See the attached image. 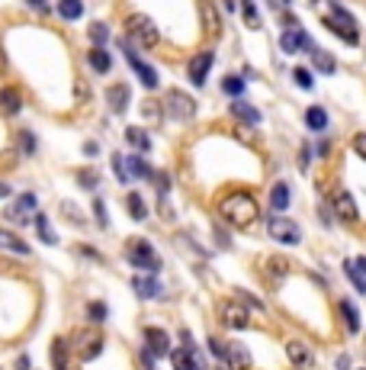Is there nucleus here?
Masks as SVG:
<instances>
[{"mask_svg":"<svg viewBox=\"0 0 366 370\" xmlns=\"http://www.w3.org/2000/svg\"><path fill=\"white\" fill-rule=\"evenodd\" d=\"M283 26H286V29H289V26H296V16H293V13H283Z\"/></svg>","mask_w":366,"mask_h":370,"instance_id":"nucleus-53","label":"nucleus"},{"mask_svg":"<svg viewBox=\"0 0 366 370\" xmlns=\"http://www.w3.org/2000/svg\"><path fill=\"white\" fill-rule=\"evenodd\" d=\"M62 212L68 216V219L77 222V225H84V216H81V210H77V206H71V203H62Z\"/></svg>","mask_w":366,"mask_h":370,"instance_id":"nucleus-45","label":"nucleus"},{"mask_svg":"<svg viewBox=\"0 0 366 370\" xmlns=\"http://www.w3.org/2000/svg\"><path fill=\"white\" fill-rule=\"evenodd\" d=\"M222 3H225V7H228V10H235V0H222Z\"/></svg>","mask_w":366,"mask_h":370,"instance_id":"nucleus-59","label":"nucleus"},{"mask_svg":"<svg viewBox=\"0 0 366 370\" xmlns=\"http://www.w3.org/2000/svg\"><path fill=\"white\" fill-rule=\"evenodd\" d=\"M356 264H360V271H363V277H366V258H356Z\"/></svg>","mask_w":366,"mask_h":370,"instance_id":"nucleus-58","label":"nucleus"},{"mask_svg":"<svg viewBox=\"0 0 366 370\" xmlns=\"http://www.w3.org/2000/svg\"><path fill=\"white\" fill-rule=\"evenodd\" d=\"M170 364H174V370H199L196 358H193V348H177V351H170Z\"/></svg>","mask_w":366,"mask_h":370,"instance_id":"nucleus-22","label":"nucleus"},{"mask_svg":"<svg viewBox=\"0 0 366 370\" xmlns=\"http://www.w3.org/2000/svg\"><path fill=\"white\" fill-rule=\"evenodd\" d=\"M312 62H315V68L322 74H335L337 71V64H335V58L328 52H322V49H312Z\"/></svg>","mask_w":366,"mask_h":370,"instance_id":"nucleus-30","label":"nucleus"},{"mask_svg":"<svg viewBox=\"0 0 366 370\" xmlns=\"http://www.w3.org/2000/svg\"><path fill=\"white\" fill-rule=\"evenodd\" d=\"M36 229H39V238H42L45 245H55V242H58V235L49 229V219H45V216H36Z\"/></svg>","mask_w":366,"mask_h":370,"instance_id":"nucleus-36","label":"nucleus"},{"mask_svg":"<svg viewBox=\"0 0 366 370\" xmlns=\"http://www.w3.org/2000/svg\"><path fill=\"white\" fill-rule=\"evenodd\" d=\"M52 367L55 370H68V341L64 338L52 341Z\"/></svg>","mask_w":366,"mask_h":370,"instance_id":"nucleus-26","label":"nucleus"},{"mask_svg":"<svg viewBox=\"0 0 366 370\" xmlns=\"http://www.w3.org/2000/svg\"><path fill=\"white\" fill-rule=\"evenodd\" d=\"M87 62H90V68H94V71H100V74H106V71H109V64H113V62H109V55H106L100 45H96V49H90Z\"/></svg>","mask_w":366,"mask_h":370,"instance_id":"nucleus-28","label":"nucleus"},{"mask_svg":"<svg viewBox=\"0 0 366 370\" xmlns=\"http://www.w3.org/2000/svg\"><path fill=\"white\" fill-rule=\"evenodd\" d=\"M222 90L228 97H241L244 94V81H241V77H225V81H222Z\"/></svg>","mask_w":366,"mask_h":370,"instance_id":"nucleus-37","label":"nucleus"},{"mask_svg":"<svg viewBox=\"0 0 366 370\" xmlns=\"http://www.w3.org/2000/svg\"><path fill=\"white\" fill-rule=\"evenodd\" d=\"M20 151L36 155V136H32V132H20Z\"/></svg>","mask_w":366,"mask_h":370,"instance_id":"nucleus-40","label":"nucleus"},{"mask_svg":"<svg viewBox=\"0 0 366 370\" xmlns=\"http://www.w3.org/2000/svg\"><path fill=\"white\" fill-rule=\"evenodd\" d=\"M126 206H129V212H132V219H145L148 216V206H145V200H142V193H129Z\"/></svg>","mask_w":366,"mask_h":370,"instance_id":"nucleus-33","label":"nucleus"},{"mask_svg":"<svg viewBox=\"0 0 366 370\" xmlns=\"http://www.w3.org/2000/svg\"><path fill=\"white\" fill-rule=\"evenodd\" d=\"M103 351V332L100 328H84L77 338H74V354L81 360H94Z\"/></svg>","mask_w":366,"mask_h":370,"instance_id":"nucleus-6","label":"nucleus"},{"mask_svg":"<svg viewBox=\"0 0 366 370\" xmlns=\"http://www.w3.org/2000/svg\"><path fill=\"white\" fill-rule=\"evenodd\" d=\"M77 184H81V187H87V190H94L96 184H100V177H96V171L84 168V171H77Z\"/></svg>","mask_w":366,"mask_h":370,"instance_id":"nucleus-38","label":"nucleus"},{"mask_svg":"<svg viewBox=\"0 0 366 370\" xmlns=\"http://www.w3.org/2000/svg\"><path fill=\"white\" fill-rule=\"evenodd\" d=\"M209 351H212V354H215L219 360H225V345H222L219 338H209Z\"/></svg>","mask_w":366,"mask_h":370,"instance_id":"nucleus-48","label":"nucleus"},{"mask_svg":"<svg viewBox=\"0 0 366 370\" xmlns=\"http://www.w3.org/2000/svg\"><path fill=\"white\" fill-rule=\"evenodd\" d=\"M331 203H335V212H337V216H341V219H344V222H356V219H360V210H356L354 197H350V193H347V190H341V193H337V197H335V200H331Z\"/></svg>","mask_w":366,"mask_h":370,"instance_id":"nucleus-15","label":"nucleus"},{"mask_svg":"<svg viewBox=\"0 0 366 370\" xmlns=\"http://www.w3.org/2000/svg\"><path fill=\"white\" fill-rule=\"evenodd\" d=\"M305 123H309V129L322 132V129L328 126V113H324L322 106H309V113H305Z\"/></svg>","mask_w":366,"mask_h":370,"instance_id":"nucleus-31","label":"nucleus"},{"mask_svg":"<svg viewBox=\"0 0 366 370\" xmlns=\"http://www.w3.org/2000/svg\"><path fill=\"white\" fill-rule=\"evenodd\" d=\"M270 206L276 212H283L286 206H289V187H286V184H276V187L270 190Z\"/></svg>","mask_w":366,"mask_h":370,"instance_id":"nucleus-29","label":"nucleus"},{"mask_svg":"<svg viewBox=\"0 0 366 370\" xmlns=\"http://www.w3.org/2000/svg\"><path fill=\"white\" fill-rule=\"evenodd\" d=\"M280 45H283V52H302V49H305V52H312V49H315L312 39H309V36H305L299 26H293V29L283 32Z\"/></svg>","mask_w":366,"mask_h":370,"instance_id":"nucleus-10","label":"nucleus"},{"mask_svg":"<svg viewBox=\"0 0 366 370\" xmlns=\"http://www.w3.org/2000/svg\"><path fill=\"white\" fill-rule=\"evenodd\" d=\"M219 212H222V219H228L231 225L244 229V225H251L257 219V200H254L251 193H228V197H222Z\"/></svg>","mask_w":366,"mask_h":370,"instance_id":"nucleus-1","label":"nucleus"},{"mask_svg":"<svg viewBox=\"0 0 366 370\" xmlns=\"http://www.w3.org/2000/svg\"><path fill=\"white\" fill-rule=\"evenodd\" d=\"M299 164H302V168H309V145H302V155H299Z\"/></svg>","mask_w":366,"mask_h":370,"instance_id":"nucleus-52","label":"nucleus"},{"mask_svg":"<svg viewBox=\"0 0 366 370\" xmlns=\"http://www.w3.org/2000/svg\"><path fill=\"white\" fill-rule=\"evenodd\" d=\"M77 251L84 254V258H94V261H96V258H100V254H96L94 248H90V245H81V248H77Z\"/></svg>","mask_w":366,"mask_h":370,"instance_id":"nucleus-50","label":"nucleus"},{"mask_svg":"<svg viewBox=\"0 0 366 370\" xmlns=\"http://www.w3.org/2000/svg\"><path fill=\"white\" fill-rule=\"evenodd\" d=\"M126 36H129V42L138 45V49H155V45L161 42V32H157L155 20L145 16V13L129 16V20H126Z\"/></svg>","mask_w":366,"mask_h":370,"instance_id":"nucleus-2","label":"nucleus"},{"mask_svg":"<svg viewBox=\"0 0 366 370\" xmlns=\"http://www.w3.org/2000/svg\"><path fill=\"white\" fill-rule=\"evenodd\" d=\"M344 271H347V277H350V284H354L360 293H366V277H363V271H360V264H356V261H344Z\"/></svg>","mask_w":366,"mask_h":370,"instance_id":"nucleus-32","label":"nucleus"},{"mask_svg":"<svg viewBox=\"0 0 366 370\" xmlns=\"http://www.w3.org/2000/svg\"><path fill=\"white\" fill-rule=\"evenodd\" d=\"M32 210H36V197H32V193H26V197H20V200L13 203L10 210L3 212V216H7V219H23V222H26V216H29Z\"/></svg>","mask_w":366,"mask_h":370,"instance_id":"nucleus-21","label":"nucleus"},{"mask_svg":"<svg viewBox=\"0 0 366 370\" xmlns=\"http://www.w3.org/2000/svg\"><path fill=\"white\" fill-rule=\"evenodd\" d=\"M32 7H36V10H49V0H29Z\"/></svg>","mask_w":366,"mask_h":370,"instance_id":"nucleus-54","label":"nucleus"},{"mask_svg":"<svg viewBox=\"0 0 366 370\" xmlns=\"http://www.w3.org/2000/svg\"><path fill=\"white\" fill-rule=\"evenodd\" d=\"M209 68H212V52H199L193 62H189V81L196 87L206 84V77H209Z\"/></svg>","mask_w":366,"mask_h":370,"instance_id":"nucleus-13","label":"nucleus"},{"mask_svg":"<svg viewBox=\"0 0 366 370\" xmlns=\"http://www.w3.org/2000/svg\"><path fill=\"white\" fill-rule=\"evenodd\" d=\"M199 16H202V29L209 36H222V16L212 0H199Z\"/></svg>","mask_w":366,"mask_h":370,"instance_id":"nucleus-12","label":"nucleus"},{"mask_svg":"<svg viewBox=\"0 0 366 370\" xmlns=\"http://www.w3.org/2000/svg\"><path fill=\"white\" fill-rule=\"evenodd\" d=\"M286 354H289V360H293L296 367H309L312 364V351L305 348L302 341H289L286 345Z\"/></svg>","mask_w":366,"mask_h":370,"instance_id":"nucleus-23","label":"nucleus"},{"mask_svg":"<svg viewBox=\"0 0 366 370\" xmlns=\"http://www.w3.org/2000/svg\"><path fill=\"white\" fill-rule=\"evenodd\" d=\"M231 116L241 119L244 126H257V123H261V113H257L251 103H244V100H235V103H231Z\"/></svg>","mask_w":366,"mask_h":370,"instance_id":"nucleus-20","label":"nucleus"},{"mask_svg":"<svg viewBox=\"0 0 366 370\" xmlns=\"http://www.w3.org/2000/svg\"><path fill=\"white\" fill-rule=\"evenodd\" d=\"M324 26H328L331 32H337L347 45L360 42V32H356V26H354V16H350L347 10H341L337 3H335V13H331V16H324Z\"/></svg>","mask_w":366,"mask_h":370,"instance_id":"nucleus-4","label":"nucleus"},{"mask_svg":"<svg viewBox=\"0 0 366 370\" xmlns=\"http://www.w3.org/2000/svg\"><path fill=\"white\" fill-rule=\"evenodd\" d=\"M20 106H23V100H20L16 90H10V87H7V90H0V110H3L7 116H16V113H20Z\"/></svg>","mask_w":366,"mask_h":370,"instance_id":"nucleus-25","label":"nucleus"},{"mask_svg":"<svg viewBox=\"0 0 366 370\" xmlns=\"http://www.w3.org/2000/svg\"><path fill=\"white\" fill-rule=\"evenodd\" d=\"M0 251H10V254H29V245L23 242L20 235H13V232H7V229H0Z\"/></svg>","mask_w":366,"mask_h":370,"instance_id":"nucleus-19","label":"nucleus"},{"mask_svg":"<svg viewBox=\"0 0 366 370\" xmlns=\"http://www.w3.org/2000/svg\"><path fill=\"white\" fill-rule=\"evenodd\" d=\"M267 232H270L273 242H283V245H296L302 238V232H299V225L293 219H270L267 222Z\"/></svg>","mask_w":366,"mask_h":370,"instance_id":"nucleus-7","label":"nucleus"},{"mask_svg":"<svg viewBox=\"0 0 366 370\" xmlns=\"http://www.w3.org/2000/svg\"><path fill=\"white\" fill-rule=\"evenodd\" d=\"M90 39H94L96 45H103L106 39H109V26H106V23H94V26H90Z\"/></svg>","mask_w":366,"mask_h":370,"instance_id":"nucleus-39","label":"nucleus"},{"mask_svg":"<svg viewBox=\"0 0 366 370\" xmlns=\"http://www.w3.org/2000/svg\"><path fill=\"white\" fill-rule=\"evenodd\" d=\"M263 277H270V284L280 286L283 280L289 277V261H286V258H280V254H276V258H270V261L263 264Z\"/></svg>","mask_w":366,"mask_h":370,"instance_id":"nucleus-17","label":"nucleus"},{"mask_svg":"<svg viewBox=\"0 0 366 370\" xmlns=\"http://www.w3.org/2000/svg\"><path fill=\"white\" fill-rule=\"evenodd\" d=\"M225 364H231L235 370H248L251 367V354H248L244 345L231 341V345H225Z\"/></svg>","mask_w":366,"mask_h":370,"instance_id":"nucleus-16","label":"nucleus"},{"mask_svg":"<svg viewBox=\"0 0 366 370\" xmlns=\"http://www.w3.org/2000/svg\"><path fill=\"white\" fill-rule=\"evenodd\" d=\"M87 312H90V319H94V322H103V319H106V306H103V303H90V309H87Z\"/></svg>","mask_w":366,"mask_h":370,"instance_id":"nucleus-46","label":"nucleus"},{"mask_svg":"<svg viewBox=\"0 0 366 370\" xmlns=\"http://www.w3.org/2000/svg\"><path fill=\"white\" fill-rule=\"evenodd\" d=\"M312 3H318V0H312Z\"/></svg>","mask_w":366,"mask_h":370,"instance_id":"nucleus-60","label":"nucleus"},{"mask_svg":"<svg viewBox=\"0 0 366 370\" xmlns=\"http://www.w3.org/2000/svg\"><path fill=\"white\" fill-rule=\"evenodd\" d=\"M126 142L132 148H138V151H148V148H151V142H148V136L142 129H126Z\"/></svg>","mask_w":366,"mask_h":370,"instance_id":"nucleus-34","label":"nucleus"},{"mask_svg":"<svg viewBox=\"0 0 366 370\" xmlns=\"http://www.w3.org/2000/svg\"><path fill=\"white\" fill-rule=\"evenodd\" d=\"M341 316H344V322H347V332L356 335V332H360V312H356L354 299H341Z\"/></svg>","mask_w":366,"mask_h":370,"instance_id":"nucleus-24","label":"nucleus"},{"mask_svg":"<svg viewBox=\"0 0 366 370\" xmlns=\"http://www.w3.org/2000/svg\"><path fill=\"white\" fill-rule=\"evenodd\" d=\"M126 261L132 267H138V271H151V274L161 267L155 248H151V242H145V238H129L126 242Z\"/></svg>","mask_w":366,"mask_h":370,"instance_id":"nucleus-3","label":"nucleus"},{"mask_svg":"<svg viewBox=\"0 0 366 370\" xmlns=\"http://www.w3.org/2000/svg\"><path fill=\"white\" fill-rule=\"evenodd\" d=\"M293 77H296V84L302 87V90H309V87H312V74H309V68H296Z\"/></svg>","mask_w":366,"mask_h":370,"instance_id":"nucleus-41","label":"nucleus"},{"mask_svg":"<svg viewBox=\"0 0 366 370\" xmlns=\"http://www.w3.org/2000/svg\"><path fill=\"white\" fill-rule=\"evenodd\" d=\"M58 16L62 20H81L84 16V3L81 0H62L58 3Z\"/></svg>","mask_w":366,"mask_h":370,"instance_id":"nucleus-27","label":"nucleus"},{"mask_svg":"<svg viewBox=\"0 0 366 370\" xmlns=\"http://www.w3.org/2000/svg\"><path fill=\"white\" fill-rule=\"evenodd\" d=\"M219 316H222V322H225V328H248V309H244V303L225 299Z\"/></svg>","mask_w":366,"mask_h":370,"instance_id":"nucleus-9","label":"nucleus"},{"mask_svg":"<svg viewBox=\"0 0 366 370\" xmlns=\"http://www.w3.org/2000/svg\"><path fill=\"white\" fill-rule=\"evenodd\" d=\"M113 171H116V177L122 180V184L129 180V174H126V158H122V155H113Z\"/></svg>","mask_w":366,"mask_h":370,"instance_id":"nucleus-44","label":"nucleus"},{"mask_svg":"<svg viewBox=\"0 0 366 370\" xmlns=\"http://www.w3.org/2000/svg\"><path fill=\"white\" fill-rule=\"evenodd\" d=\"M16 370H29V358H20V360H16Z\"/></svg>","mask_w":366,"mask_h":370,"instance_id":"nucleus-57","label":"nucleus"},{"mask_svg":"<svg viewBox=\"0 0 366 370\" xmlns=\"http://www.w3.org/2000/svg\"><path fill=\"white\" fill-rule=\"evenodd\" d=\"M84 151H87V155H90V158H94V155H96V151H100V148H96V142H87V145H84Z\"/></svg>","mask_w":366,"mask_h":370,"instance_id":"nucleus-55","label":"nucleus"},{"mask_svg":"<svg viewBox=\"0 0 366 370\" xmlns=\"http://www.w3.org/2000/svg\"><path fill=\"white\" fill-rule=\"evenodd\" d=\"M354 151L360 155V158L366 161V132H360V136H354Z\"/></svg>","mask_w":366,"mask_h":370,"instance_id":"nucleus-47","label":"nucleus"},{"mask_svg":"<svg viewBox=\"0 0 366 370\" xmlns=\"http://www.w3.org/2000/svg\"><path fill=\"white\" fill-rule=\"evenodd\" d=\"M164 110H168L170 119H177V123H189V119L196 116V103H193V97H187L183 90H170L164 97Z\"/></svg>","mask_w":366,"mask_h":370,"instance_id":"nucleus-5","label":"nucleus"},{"mask_svg":"<svg viewBox=\"0 0 366 370\" xmlns=\"http://www.w3.org/2000/svg\"><path fill=\"white\" fill-rule=\"evenodd\" d=\"M94 216H96V222H100V229L109 225V216H106V203L103 200H94Z\"/></svg>","mask_w":366,"mask_h":370,"instance_id":"nucleus-42","label":"nucleus"},{"mask_svg":"<svg viewBox=\"0 0 366 370\" xmlns=\"http://www.w3.org/2000/svg\"><path fill=\"white\" fill-rule=\"evenodd\" d=\"M337 370H350V358H347V354H341V358H337Z\"/></svg>","mask_w":366,"mask_h":370,"instance_id":"nucleus-51","label":"nucleus"},{"mask_svg":"<svg viewBox=\"0 0 366 370\" xmlns=\"http://www.w3.org/2000/svg\"><path fill=\"white\" fill-rule=\"evenodd\" d=\"M155 180H157V190L161 193H168V187H170V180L164 177V174H155Z\"/></svg>","mask_w":366,"mask_h":370,"instance_id":"nucleus-49","label":"nucleus"},{"mask_svg":"<svg viewBox=\"0 0 366 370\" xmlns=\"http://www.w3.org/2000/svg\"><path fill=\"white\" fill-rule=\"evenodd\" d=\"M241 10H244V23H248L251 29L261 26V13H257V7H254V0H241Z\"/></svg>","mask_w":366,"mask_h":370,"instance_id":"nucleus-35","label":"nucleus"},{"mask_svg":"<svg viewBox=\"0 0 366 370\" xmlns=\"http://www.w3.org/2000/svg\"><path fill=\"white\" fill-rule=\"evenodd\" d=\"M7 197H10V187H7V184L0 180V200H7Z\"/></svg>","mask_w":366,"mask_h":370,"instance_id":"nucleus-56","label":"nucleus"},{"mask_svg":"<svg viewBox=\"0 0 366 370\" xmlns=\"http://www.w3.org/2000/svg\"><path fill=\"white\" fill-rule=\"evenodd\" d=\"M142 110H145V116L151 119V123H157V119H161V113H164V110H161V103H155V100H145V106H142Z\"/></svg>","mask_w":366,"mask_h":370,"instance_id":"nucleus-43","label":"nucleus"},{"mask_svg":"<svg viewBox=\"0 0 366 370\" xmlns=\"http://www.w3.org/2000/svg\"><path fill=\"white\" fill-rule=\"evenodd\" d=\"M145 345H148V354H151V358H164V354H170V338H168L164 328H148Z\"/></svg>","mask_w":366,"mask_h":370,"instance_id":"nucleus-11","label":"nucleus"},{"mask_svg":"<svg viewBox=\"0 0 366 370\" xmlns=\"http://www.w3.org/2000/svg\"><path fill=\"white\" fill-rule=\"evenodd\" d=\"M129 100H132V90H129V84H113L109 90H106V103H109V110H113V113H126Z\"/></svg>","mask_w":366,"mask_h":370,"instance_id":"nucleus-14","label":"nucleus"},{"mask_svg":"<svg viewBox=\"0 0 366 370\" xmlns=\"http://www.w3.org/2000/svg\"><path fill=\"white\" fill-rule=\"evenodd\" d=\"M286 3H289V0H286Z\"/></svg>","mask_w":366,"mask_h":370,"instance_id":"nucleus-61","label":"nucleus"},{"mask_svg":"<svg viewBox=\"0 0 366 370\" xmlns=\"http://www.w3.org/2000/svg\"><path fill=\"white\" fill-rule=\"evenodd\" d=\"M132 286H135V293L142 296V299H151V296L161 293V284H157V277H151L145 271V274H135L132 277Z\"/></svg>","mask_w":366,"mask_h":370,"instance_id":"nucleus-18","label":"nucleus"},{"mask_svg":"<svg viewBox=\"0 0 366 370\" xmlns=\"http://www.w3.org/2000/svg\"><path fill=\"white\" fill-rule=\"evenodd\" d=\"M122 52H126L129 64L135 68L138 81H142V84H145L148 90H155V87H157V74H155V68H151V64H145V62H142V58H138V55L132 52V45H126V42H122Z\"/></svg>","mask_w":366,"mask_h":370,"instance_id":"nucleus-8","label":"nucleus"}]
</instances>
